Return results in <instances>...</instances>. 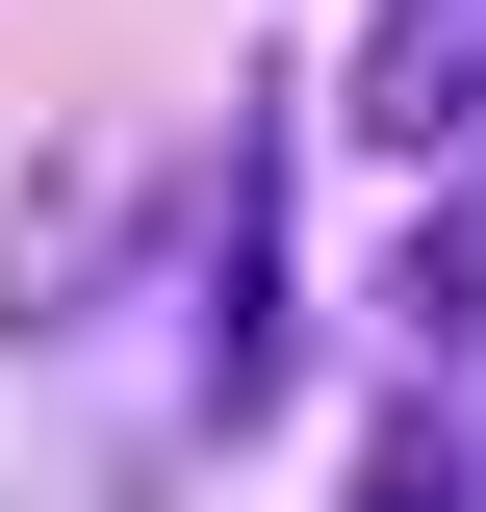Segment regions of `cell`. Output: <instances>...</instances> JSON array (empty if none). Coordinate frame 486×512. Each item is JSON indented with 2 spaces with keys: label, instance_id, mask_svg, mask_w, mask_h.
<instances>
[{
  "label": "cell",
  "instance_id": "obj_1",
  "mask_svg": "<svg viewBox=\"0 0 486 512\" xmlns=\"http://www.w3.org/2000/svg\"><path fill=\"white\" fill-rule=\"evenodd\" d=\"M333 128H359V154H410V180H435V154H486V0H384Z\"/></svg>",
  "mask_w": 486,
  "mask_h": 512
},
{
  "label": "cell",
  "instance_id": "obj_2",
  "mask_svg": "<svg viewBox=\"0 0 486 512\" xmlns=\"http://www.w3.org/2000/svg\"><path fill=\"white\" fill-rule=\"evenodd\" d=\"M333 512H486V436L435 410V359H410V384L359 410V487H333Z\"/></svg>",
  "mask_w": 486,
  "mask_h": 512
}]
</instances>
